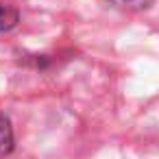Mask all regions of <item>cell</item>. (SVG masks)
<instances>
[{
	"label": "cell",
	"mask_w": 159,
	"mask_h": 159,
	"mask_svg": "<svg viewBox=\"0 0 159 159\" xmlns=\"http://www.w3.org/2000/svg\"><path fill=\"white\" fill-rule=\"evenodd\" d=\"M13 150V131L9 124V118L0 113V157H5Z\"/></svg>",
	"instance_id": "1"
},
{
	"label": "cell",
	"mask_w": 159,
	"mask_h": 159,
	"mask_svg": "<svg viewBox=\"0 0 159 159\" xmlns=\"http://www.w3.org/2000/svg\"><path fill=\"white\" fill-rule=\"evenodd\" d=\"M16 24H18V11L7 5H0V33L13 29Z\"/></svg>",
	"instance_id": "2"
},
{
	"label": "cell",
	"mask_w": 159,
	"mask_h": 159,
	"mask_svg": "<svg viewBox=\"0 0 159 159\" xmlns=\"http://www.w3.org/2000/svg\"><path fill=\"white\" fill-rule=\"evenodd\" d=\"M113 5L124 7V9H146L152 0H111Z\"/></svg>",
	"instance_id": "3"
}]
</instances>
